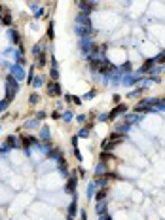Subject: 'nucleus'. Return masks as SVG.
<instances>
[{
  "mask_svg": "<svg viewBox=\"0 0 165 220\" xmlns=\"http://www.w3.org/2000/svg\"><path fill=\"white\" fill-rule=\"evenodd\" d=\"M17 91H19V82L13 78L11 74H8L6 76V101H13V97L17 95Z\"/></svg>",
  "mask_w": 165,
  "mask_h": 220,
  "instance_id": "1",
  "label": "nucleus"
},
{
  "mask_svg": "<svg viewBox=\"0 0 165 220\" xmlns=\"http://www.w3.org/2000/svg\"><path fill=\"white\" fill-rule=\"evenodd\" d=\"M10 70H11V76H13L15 80H27V76H25V69H23L21 65H17V63H15V65H11L10 66Z\"/></svg>",
  "mask_w": 165,
  "mask_h": 220,
  "instance_id": "2",
  "label": "nucleus"
},
{
  "mask_svg": "<svg viewBox=\"0 0 165 220\" xmlns=\"http://www.w3.org/2000/svg\"><path fill=\"white\" fill-rule=\"evenodd\" d=\"M46 93L50 95V97H59V95L63 93V91H61V86H59V82H47Z\"/></svg>",
  "mask_w": 165,
  "mask_h": 220,
  "instance_id": "3",
  "label": "nucleus"
},
{
  "mask_svg": "<svg viewBox=\"0 0 165 220\" xmlns=\"http://www.w3.org/2000/svg\"><path fill=\"white\" fill-rule=\"evenodd\" d=\"M8 36H10V40H11V44H13V46H21V34H19L15 29H10V30H8Z\"/></svg>",
  "mask_w": 165,
  "mask_h": 220,
  "instance_id": "4",
  "label": "nucleus"
},
{
  "mask_svg": "<svg viewBox=\"0 0 165 220\" xmlns=\"http://www.w3.org/2000/svg\"><path fill=\"white\" fill-rule=\"evenodd\" d=\"M76 186H78V178H76V175H72V177L67 180L65 190L68 192V194H72V192H76Z\"/></svg>",
  "mask_w": 165,
  "mask_h": 220,
  "instance_id": "5",
  "label": "nucleus"
},
{
  "mask_svg": "<svg viewBox=\"0 0 165 220\" xmlns=\"http://www.w3.org/2000/svg\"><path fill=\"white\" fill-rule=\"evenodd\" d=\"M123 112H127V106H125V105H118L114 110L110 112V114H108V120H116L120 114H123Z\"/></svg>",
  "mask_w": 165,
  "mask_h": 220,
  "instance_id": "6",
  "label": "nucleus"
},
{
  "mask_svg": "<svg viewBox=\"0 0 165 220\" xmlns=\"http://www.w3.org/2000/svg\"><path fill=\"white\" fill-rule=\"evenodd\" d=\"M46 63H47V53L44 51L42 55H38V57H36L34 66H38V69H44V66H46Z\"/></svg>",
  "mask_w": 165,
  "mask_h": 220,
  "instance_id": "7",
  "label": "nucleus"
},
{
  "mask_svg": "<svg viewBox=\"0 0 165 220\" xmlns=\"http://www.w3.org/2000/svg\"><path fill=\"white\" fill-rule=\"evenodd\" d=\"M2 25H6V27H10L11 23H13V15H11V11L10 10H6V13H4V17H2Z\"/></svg>",
  "mask_w": 165,
  "mask_h": 220,
  "instance_id": "8",
  "label": "nucleus"
},
{
  "mask_svg": "<svg viewBox=\"0 0 165 220\" xmlns=\"http://www.w3.org/2000/svg\"><path fill=\"white\" fill-rule=\"evenodd\" d=\"M38 123H40V122H38L36 118H34V120H30V122L27 120V122L23 123V127H25V129H36V127H38Z\"/></svg>",
  "mask_w": 165,
  "mask_h": 220,
  "instance_id": "9",
  "label": "nucleus"
},
{
  "mask_svg": "<svg viewBox=\"0 0 165 220\" xmlns=\"http://www.w3.org/2000/svg\"><path fill=\"white\" fill-rule=\"evenodd\" d=\"M40 139H42V141H46V142H50V129H47L46 125L40 129Z\"/></svg>",
  "mask_w": 165,
  "mask_h": 220,
  "instance_id": "10",
  "label": "nucleus"
},
{
  "mask_svg": "<svg viewBox=\"0 0 165 220\" xmlns=\"http://www.w3.org/2000/svg\"><path fill=\"white\" fill-rule=\"evenodd\" d=\"M76 211H78V205H76V194H74V201L70 203V207H68V216H74Z\"/></svg>",
  "mask_w": 165,
  "mask_h": 220,
  "instance_id": "11",
  "label": "nucleus"
},
{
  "mask_svg": "<svg viewBox=\"0 0 165 220\" xmlns=\"http://www.w3.org/2000/svg\"><path fill=\"white\" fill-rule=\"evenodd\" d=\"M50 76H51V82H57V80H59V70H57V66H51Z\"/></svg>",
  "mask_w": 165,
  "mask_h": 220,
  "instance_id": "12",
  "label": "nucleus"
},
{
  "mask_svg": "<svg viewBox=\"0 0 165 220\" xmlns=\"http://www.w3.org/2000/svg\"><path fill=\"white\" fill-rule=\"evenodd\" d=\"M29 103H30V105H38V103H40V95L38 93H30Z\"/></svg>",
  "mask_w": 165,
  "mask_h": 220,
  "instance_id": "13",
  "label": "nucleus"
},
{
  "mask_svg": "<svg viewBox=\"0 0 165 220\" xmlns=\"http://www.w3.org/2000/svg\"><path fill=\"white\" fill-rule=\"evenodd\" d=\"M154 63H156L154 59H148V61H144V65H142V69H140V72H146V70L150 69L152 65H154Z\"/></svg>",
  "mask_w": 165,
  "mask_h": 220,
  "instance_id": "14",
  "label": "nucleus"
},
{
  "mask_svg": "<svg viewBox=\"0 0 165 220\" xmlns=\"http://www.w3.org/2000/svg\"><path fill=\"white\" fill-rule=\"evenodd\" d=\"M104 197H106V190H104V188H101V190L97 192V195H95V199H97V201H103Z\"/></svg>",
  "mask_w": 165,
  "mask_h": 220,
  "instance_id": "15",
  "label": "nucleus"
},
{
  "mask_svg": "<svg viewBox=\"0 0 165 220\" xmlns=\"http://www.w3.org/2000/svg\"><path fill=\"white\" fill-rule=\"evenodd\" d=\"M42 83H44V80L40 78V76H36V78H34V82H33V87H36V89H40V87H42Z\"/></svg>",
  "mask_w": 165,
  "mask_h": 220,
  "instance_id": "16",
  "label": "nucleus"
},
{
  "mask_svg": "<svg viewBox=\"0 0 165 220\" xmlns=\"http://www.w3.org/2000/svg\"><path fill=\"white\" fill-rule=\"evenodd\" d=\"M135 112H150V106L148 105H139V106H135Z\"/></svg>",
  "mask_w": 165,
  "mask_h": 220,
  "instance_id": "17",
  "label": "nucleus"
},
{
  "mask_svg": "<svg viewBox=\"0 0 165 220\" xmlns=\"http://www.w3.org/2000/svg\"><path fill=\"white\" fill-rule=\"evenodd\" d=\"M104 211H106V205H104L103 201H99V205H97V214H99V216H101V214H103Z\"/></svg>",
  "mask_w": 165,
  "mask_h": 220,
  "instance_id": "18",
  "label": "nucleus"
},
{
  "mask_svg": "<svg viewBox=\"0 0 165 220\" xmlns=\"http://www.w3.org/2000/svg\"><path fill=\"white\" fill-rule=\"evenodd\" d=\"M8 106H10V101H6V99H4V101H0V112H4Z\"/></svg>",
  "mask_w": 165,
  "mask_h": 220,
  "instance_id": "19",
  "label": "nucleus"
},
{
  "mask_svg": "<svg viewBox=\"0 0 165 220\" xmlns=\"http://www.w3.org/2000/svg\"><path fill=\"white\" fill-rule=\"evenodd\" d=\"M44 118H47V114H46V112H42V110H40V112H36V120H38V122H42Z\"/></svg>",
  "mask_w": 165,
  "mask_h": 220,
  "instance_id": "20",
  "label": "nucleus"
},
{
  "mask_svg": "<svg viewBox=\"0 0 165 220\" xmlns=\"http://www.w3.org/2000/svg\"><path fill=\"white\" fill-rule=\"evenodd\" d=\"M47 38H53V23H50V27H47Z\"/></svg>",
  "mask_w": 165,
  "mask_h": 220,
  "instance_id": "21",
  "label": "nucleus"
},
{
  "mask_svg": "<svg viewBox=\"0 0 165 220\" xmlns=\"http://www.w3.org/2000/svg\"><path fill=\"white\" fill-rule=\"evenodd\" d=\"M89 129H91V125H87V127H84L82 131H80V137H87V133H89Z\"/></svg>",
  "mask_w": 165,
  "mask_h": 220,
  "instance_id": "22",
  "label": "nucleus"
},
{
  "mask_svg": "<svg viewBox=\"0 0 165 220\" xmlns=\"http://www.w3.org/2000/svg\"><path fill=\"white\" fill-rule=\"evenodd\" d=\"M63 120H65V122H70V120H72V114H70V112H65V114H63Z\"/></svg>",
  "mask_w": 165,
  "mask_h": 220,
  "instance_id": "23",
  "label": "nucleus"
},
{
  "mask_svg": "<svg viewBox=\"0 0 165 220\" xmlns=\"http://www.w3.org/2000/svg\"><path fill=\"white\" fill-rule=\"evenodd\" d=\"M156 61H158V63H165V51L158 55V59H156Z\"/></svg>",
  "mask_w": 165,
  "mask_h": 220,
  "instance_id": "24",
  "label": "nucleus"
},
{
  "mask_svg": "<svg viewBox=\"0 0 165 220\" xmlns=\"http://www.w3.org/2000/svg\"><path fill=\"white\" fill-rule=\"evenodd\" d=\"M42 15H44V8H40V10H36L34 17H42Z\"/></svg>",
  "mask_w": 165,
  "mask_h": 220,
  "instance_id": "25",
  "label": "nucleus"
},
{
  "mask_svg": "<svg viewBox=\"0 0 165 220\" xmlns=\"http://www.w3.org/2000/svg\"><path fill=\"white\" fill-rule=\"evenodd\" d=\"M86 120H87V116H84V114L78 116V122H80V123H86Z\"/></svg>",
  "mask_w": 165,
  "mask_h": 220,
  "instance_id": "26",
  "label": "nucleus"
},
{
  "mask_svg": "<svg viewBox=\"0 0 165 220\" xmlns=\"http://www.w3.org/2000/svg\"><path fill=\"white\" fill-rule=\"evenodd\" d=\"M97 95V91H89V93H86V99H91V97H95Z\"/></svg>",
  "mask_w": 165,
  "mask_h": 220,
  "instance_id": "27",
  "label": "nucleus"
},
{
  "mask_svg": "<svg viewBox=\"0 0 165 220\" xmlns=\"http://www.w3.org/2000/svg\"><path fill=\"white\" fill-rule=\"evenodd\" d=\"M51 118H53V120H59V118H61V116H59V112H57V110H55L53 114H51Z\"/></svg>",
  "mask_w": 165,
  "mask_h": 220,
  "instance_id": "28",
  "label": "nucleus"
},
{
  "mask_svg": "<svg viewBox=\"0 0 165 220\" xmlns=\"http://www.w3.org/2000/svg\"><path fill=\"white\" fill-rule=\"evenodd\" d=\"M99 220H112V218L108 216V214H101V218H99Z\"/></svg>",
  "mask_w": 165,
  "mask_h": 220,
  "instance_id": "29",
  "label": "nucleus"
},
{
  "mask_svg": "<svg viewBox=\"0 0 165 220\" xmlns=\"http://www.w3.org/2000/svg\"><path fill=\"white\" fill-rule=\"evenodd\" d=\"M70 142H72V146L76 148V142H78V139H76V137H72V139H70Z\"/></svg>",
  "mask_w": 165,
  "mask_h": 220,
  "instance_id": "30",
  "label": "nucleus"
},
{
  "mask_svg": "<svg viewBox=\"0 0 165 220\" xmlns=\"http://www.w3.org/2000/svg\"><path fill=\"white\" fill-rule=\"evenodd\" d=\"M82 220H87V214L86 213H82Z\"/></svg>",
  "mask_w": 165,
  "mask_h": 220,
  "instance_id": "31",
  "label": "nucleus"
},
{
  "mask_svg": "<svg viewBox=\"0 0 165 220\" xmlns=\"http://www.w3.org/2000/svg\"><path fill=\"white\" fill-rule=\"evenodd\" d=\"M68 220H72V216H68Z\"/></svg>",
  "mask_w": 165,
  "mask_h": 220,
  "instance_id": "32",
  "label": "nucleus"
},
{
  "mask_svg": "<svg viewBox=\"0 0 165 220\" xmlns=\"http://www.w3.org/2000/svg\"><path fill=\"white\" fill-rule=\"evenodd\" d=\"M0 131H2V127H0Z\"/></svg>",
  "mask_w": 165,
  "mask_h": 220,
  "instance_id": "33",
  "label": "nucleus"
}]
</instances>
